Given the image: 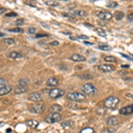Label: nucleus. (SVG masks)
<instances>
[{"mask_svg":"<svg viewBox=\"0 0 133 133\" xmlns=\"http://www.w3.org/2000/svg\"><path fill=\"white\" fill-rule=\"evenodd\" d=\"M120 103V100L117 97L115 96H111L108 97L104 100V105L106 107L110 109H115Z\"/></svg>","mask_w":133,"mask_h":133,"instance_id":"1","label":"nucleus"},{"mask_svg":"<svg viewBox=\"0 0 133 133\" xmlns=\"http://www.w3.org/2000/svg\"><path fill=\"white\" fill-rule=\"evenodd\" d=\"M82 91L84 92V95L87 96H93L97 93V89L92 84H85L83 85Z\"/></svg>","mask_w":133,"mask_h":133,"instance_id":"2","label":"nucleus"},{"mask_svg":"<svg viewBox=\"0 0 133 133\" xmlns=\"http://www.w3.org/2000/svg\"><path fill=\"white\" fill-rule=\"evenodd\" d=\"M66 98H68L69 100L76 101V102H82V101L85 100V95H84L83 93H80V92L68 93V94L66 95Z\"/></svg>","mask_w":133,"mask_h":133,"instance_id":"3","label":"nucleus"},{"mask_svg":"<svg viewBox=\"0 0 133 133\" xmlns=\"http://www.w3.org/2000/svg\"><path fill=\"white\" fill-rule=\"evenodd\" d=\"M45 110V105L43 104H35L28 107V111L33 114H41Z\"/></svg>","mask_w":133,"mask_h":133,"instance_id":"4","label":"nucleus"},{"mask_svg":"<svg viewBox=\"0 0 133 133\" xmlns=\"http://www.w3.org/2000/svg\"><path fill=\"white\" fill-rule=\"evenodd\" d=\"M61 120V115L60 113L51 114L45 117V122L48 123H54V122H60Z\"/></svg>","mask_w":133,"mask_h":133,"instance_id":"5","label":"nucleus"},{"mask_svg":"<svg viewBox=\"0 0 133 133\" xmlns=\"http://www.w3.org/2000/svg\"><path fill=\"white\" fill-rule=\"evenodd\" d=\"M64 93H65V91L63 90H61V89L54 88L51 91H50L49 96H50V98H51V99H58V98H61L63 96Z\"/></svg>","mask_w":133,"mask_h":133,"instance_id":"6","label":"nucleus"},{"mask_svg":"<svg viewBox=\"0 0 133 133\" xmlns=\"http://www.w3.org/2000/svg\"><path fill=\"white\" fill-rule=\"evenodd\" d=\"M28 99L31 101H34V102H39V101L43 100V94L38 91H34V92H31L28 95Z\"/></svg>","mask_w":133,"mask_h":133,"instance_id":"7","label":"nucleus"},{"mask_svg":"<svg viewBox=\"0 0 133 133\" xmlns=\"http://www.w3.org/2000/svg\"><path fill=\"white\" fill-rule=\"evenodd\" d=\"M98 68L104 73H110V72H113L115 70V66L107 65V64H101V65H99L98 66Z\"/></svg>","mask_w":133,"mask_h":133,"instance_id":"8","label":"nucleus"},{"mask_svg":"<svg viewBox=\"0 0 133 133\" xmlns=\"http://www.w3.org/2000/svg\"><path fill=\"white\" fill-rule=\"evenodd\" d=\"M98 17L100 19V20H109L112 19L113 15H112L111 12H109L107 11H101L98 13Z\"/></svg>","mask_w":133,"mask_h":133,"instance_id":"9","label":"nucleus"},{"mask_svg":"<svg viewBox=\"0 0 133 133\" xmlns=\"http://www.w3.org/2000/svg\"><path fill=\"white\" fill-rule=\"evenodd\" d=\"M106 122L108 126H116L120 123V120L117 116H111V117L107 118Z\"/></svg>","mask_w":133,"mask_h":133,"instance_id":"10","label":"nucleus"},{"mask_svg":"<svg viewBox=\"0 0 133 133\" xmlns=\"http://www.w3.org/2000/svg\"><path fill=\"white\" fill-rule=\"evenodd\" d=\"M120 114L122 115H130L133 114V105L127 106L120 109Z\"/></svg>","mask_w":133,"mask_h":133,"instance_id":"11","label":"nucleus"},{"mask_svg":"<svg viewBox=\"0 0 133 133\" xmlns=\"http://www.w3.org/2000/svg\"><path fill=\"white\" fill-rule=\"evenodd\" d=\"M59 84V80L56 77H50L46 81V85L48 87H55Z\"/></svg>","mask_w":133,"mask_h":133,"instance_id":"12","label":"nucleus"},{"mask_svg":"<svg viewBox=\"0 0 133 133\" xmlns=\"http://www.w3.org/2000/svg\"><path fill=\"white\" fill-rule=\"evenodd\" d=\"M12 90L11 85H7L6 84L5 87H3L2 89H0V96H4V95H6L7 93H9L10 91Z\"/></svg>","mask_w":133,"mask_h":133,"instance_id":"13","label":"nucleus"},{"mask_svg":"<svg viewBox=\"0 0 133 133\" xmlns=\"http://www.w3.org/2000/svg\"><path fill=\"white\" fill-rule=\"evenodd\" d=\"M26 124L31 129H36L37 126L39 125V122H37L36 120L31 119V120H28V121L26 122Z\"/></svg>","mask_w":133,"mask_h":133,"instance_id":"14","label":"nucleus"},{"mask_svg":"<svg viewBox=\"0 0 133 133\" xmlns=\"http://www.w3.org/2000/svg\"><path fill=\"white\" fill-rule=\"evenodd\" d=\"M70 59H71L73 61H77V62L85 61V58L84 57V56H82L80 54H77V53H76V54H73Z\"/></svg>","mask_w":133,"mask_h":133,"instance_id":"15","label":"nucleus"},{"mask_svg":"<svg viewBox=\"0 0 133 133\" xmlns=\"http://www.w3.org/2000/svg\"><path fill=\"white\" fill-rule=\"evenodd\" d=\"M61 110H62V107L60 105H57V104H55V105H53L51 107H50V112H51V114L60 113Z\"/></svg>","mask_w":133,"mask_h":133,"instance_id":"16","label":"nucleus"},{"mask_svg":"<svg viewBox=\"0 0 133 133\" xmlns=\"http://www.w3.org/2000/svg\"><path fill=\"white\" fill-rule=\"evenodd\" d=\"M8 57L10 58V59H13V60H16V59H20V58L22 57L21 53H18V51H11V53L8 54Z\"/></svg>","mask_w":133,"mask_h":133,"instance_id":"17","label":"nucleus"},{"mask_svg":"<svg viewBox=\"0 0 133 133\" xmlns=\"http://www.w3.org/2000/svg\"><path fill=\"white\" fill-rule=\"evenodd\" d=\"M61 126L64 129H69V128H71L74 126V121H72V120H68V121L62 122Z\"/></svg>","mask_w":133,"mask_h":133,"instance_id":"18","label":"nucleus"},{"mask_svg":"<svg viewBox=\"0 0 133 133\" xmlns=\"http://www.w3.org/2000/svg\"><path fill=\"white\" fill-rule=\"evenodd\" d=\"M28 91L27 87H23V86H17L15 89H14V92L16 94H20V93H24Z\"/></svg>","mask_w":133,"mask_h":133,"instance_id":"19","label":"nucleus"},{"mask_svg":"<svg viewBox=\"0 0 133 133\" xmlns=\"http://www.w3.org/2000/svg\"><path fill=\"white\" fill-rule=\"evenodd\" d=\"M19 84V86H23V87H26L27 85L29 84V80L28 78H22V79H20L18 82Z\"/></svg>","mask_w":133,"mask_h":133,"instance_id":"20","label":"nucleus"},{"mask_svg":"<svg viewBox=\"0 0 133 133\" xmlns=\"http://www.w3.org/2000/svg\"><path fill=\"white\" fill-rule=\"evenodd\" d=\"M114 16H115V18L116 19V20H121L124 17V13L122 12H121V11H117V12H115V15H114Z\"/></svg>","mask_w":133,"mask_h":133,"instance_id":"21","label":"nucleus"},{"mask_svg":"<svg viewBox=\"0 0 133 133\" xmlns=\"http://www.w3.org/2000/svg\"><path fill=\"white\" fill-rule=\"evenodd\" d=\"M74 14H76V16H80V17H86L87 16L86 12L83 11V10H77V11H75Z\"/></svg>","mask_w":133,"mask_h":133,"instance_id":"22","label":"nucleus"},{"mask_svg":"<svg viewBox=\"0 0 133 133\" xmlns=\"http://www.w3.org/2000/svg\"><path fill=\"white\" fill-rule=\"evenodd\" d=\"M98 48L99 50H101V51H110V50L112 49L111 46L107 45H99V46H98Z\"/></svg>","mask_w":133,"mask_h":133,"instance_id":"23","label":"nucleus"},{"mask_svg":"<svg viewBox=\"0 0 133 133\" xmlns=\"http://www.w3.org/2000/svg\"><path fill=\"white\" fill-rule=\"evenodd\" d=\"M3 43H6V45H14V43H15V41H14V39H12V38H4Z\"/></svg>","mask_w":133,"mask_h":133,"instance_id":"24","label":"nucleus"},{"mask_svg":"<svg viewBox=\"0 0 133 133\" xmlns=\"http://www.w3.org/2000/svg\"><path fill=\"white\" fill-rule=\"evenodd\" d=\"M45 5L51 6V7H56V6H58L60 5L57 1H45Z\"/></svg>","mask_w":133,"mask_h":133,"instance_id":"25","label":"nucleus"},{"mask_svg":"<svg viewBox=\"0 0 133 133\" xmlns=\"http://www.w3.org/2000/svg\"><path fill=\"white\" fill-rule=\"evenodd\" d=\"M104 61L107 62H116V59L114 56H106L104 58Z\"/></svg>","mask_w":133,"mask_h":133,"instance_id":"26","label":"nucleus"},{"mask_svg":"<svg viewBox=\"0 0 133 133\" xmlns=\"http://www.w3.org/2000/svg\"><path fill=\"white\" fill-rule=\"evenodd\" d=\"M96 32L100 36H103V37H106L107 36V32H106L105 30L102 29V28H97L96 29Z\"/></svg>","mask_w":133,"mask_h":133,"instance_id":"27","label":"nucleus"},{"mask_svg":"<svg viewBox=\"0 0 133 133\" xmlns=\"http://www.w3.org/2000/svg\"><path fill=\"white\" fill-rule=\"evenodd\" d=\"M116 130L114 128H106L102 130V133H115Z\"/></svg>","mask_w":133,"mask_h":133,"instance_id":"28","label":"nucleus"},{"mask_svg":"<svg viewBox=\"0 0 133 133\" xmlns=\"http://www.w3.org/2000/svg\"><path fill=\"white\" fill-rule=\"evenodd\" d=\"M10 32H13V33H22L23 29L20 28H10L9 29Z\"/></svg>","mask_w":133,"mask_h":133,"instance_id":"29","label":"nucleus"},{"mask_svg":"<svg viewBox=\"0 0 133 133\" xmlns=\"http://www.w3.org/2000/svg\"><path fill=\"white\" fill-rule=\"evenodd\" d=\"M93 132H94V130L91 128H84L80 131V133H93Z\"/></svg>","mask_w":133,"mask_h":133,"instance_id":"30","label":"nucleus"},{"mask_svg":"<svg viewBox=\"0 0 133 133\" xmlns=\"http://www.w3.org/2000/svg\"><path fill=\"white\" fill-rule=\"evenodd\" d=\"M117 5H118V4L116 3V2H109V3L107 5V6L108 8H115V7H116Z\"/></svg>","mask_w":133,"mask_h":133,"instance_id":"31","label":"nucleus"},{"mask_svg":"<svg viewBox=\"0 0 133 133\" xmlns=\"http://www.w3.org/2000/svg\"><path fill=\"white\" fill-rule=\"evenodd\" d=\"M15 24L17 25V26H21V25L24 24V19H19L15 21Z\"/></svg>","mask_w":133,"mask_h":133,"instance_id":"32","label":"nucleus"},{"mask_svg":"<svg viewBox=\"0 0 133 133\" xmlns=\"http://www.w3.org/2000/svg\"><path fill=\"white\" fill-rule=\"evenodd\" d=\"M28 34H31V35H33V34H36V28H28Z\"/></svg>","mask_w":133,"mask_h":133,"instance_id":"33","label":"nucleus"},{"mask_svg":"<svg viewBox=\"0 0 133 133\" xmlns=\"http://www.w3.org/2000/svg\"><path fill=\"white\" fill-rule=\"evenodd\" d=\"M6 85V81L3 78H0V89H2L3 87H5Z\"/></svg>","mask_w":133,"mask_h":133,"instance_id":"34","label":"nucleus"},{"mask_svg":"<svg viewBox=\"0 0 133 133\" xmlns=\"http://www.w3.org/2000/svg\"><path fill=\"white\" fill-rule=\"evenodd\" d=\"M16 16H18L16 12H9V13L6 14V17H16Z\"/></svg>","mask_w":133,"mask_h":133,"instance_id":"35","label":"nucleus"},{"mask_svg":"<svg viewBox=\"0 0 133 133\" xmlns=\"http://www.w3.org/2000/svg\"><path fill=\"white\" fill-rule=\"evenodd\" d=\"M48 35H45V34H36V38H40V37H47Z\"/></svg>","mask_w":133,"mask_h":133,"instance_id":"36","label":"nucleus"},{"mask_svg":"<svg viewBox=\"0 0 133 133\" xmlns=\"http://www.w3.org/2000/svg\"><path fill=\"white\" fill-rule=\"evenodd\" d=\"M59 45L60 43L58 42V41H53V42L50 43V45H51V46H58Z\"/></svg>","mask_w":133,"mask_h":133,"instance_id":"37","label":"nucleus"},{"mask_svg":"<svg viewBox=\"0 0 133 133\" xmlns=\"http://www.w3.org/2000/svg\"><path fill=\"white\" fill-rule=\"evenodd\" d=\"M77 38H79V39H84V40H88L89 36H77Z\"/></svg>","mask_w":133,"mask_h":133,"instance_id":"38","label":"nucleus"},{"mask_svg":"<svg viewBox=\"0 0 133 133\" xmlns=\"http://www.w3.org/2000/svg\"><path fill=\"white\" fill-rule=\"evenodd\" d=\"M5 12H6V9H5V8H4V7H1V8H0V15H1V14H3V13H5Z\"/></svg>","mask_w":133,"mask_h":133,"instance_id":"39","label":"nucleus"},{"mask_svg":"<svg viewBox=\"0 0 133 133\" xmlns=\"http://www.w3.org/2000/svg\"><path fill=\"white\" fill-rule=\"evenodd\" d=\"M128 20L133 21V13H130V15H128Z\"/></svg>","mask_w":133,"mask_h":133,"instance_id":"40","label":"nucleus"},{"mask_svg":"<svg viewBox=\"0 0 133 133\" xmlns=\"http://www.w3.org/2000/svg\"><path fill=\"white\" fill-rule=\"evenodd\" d=\"M68 107H69V108L71 107H73L72 108H78V107H77V106H76V105H68Z\"/></svg>","mask_w":133,"mask_h":133,"instance_id":"41","label":"nucleus"},{"mask_svg":"<svg viewBox=\"0 0 133 133\" xmlns=\"http://www.w3.org/2000/svg\"><path fill=\"white\" fill-rule=\"evenodd\" d=\"M84 45H93V43H89V42H86V41H84Z\"/></svg>","mask_w":133,"mask_h":133,"instance_id":"42","label":"nucleus"},{"mask_svg":"<svg viewBox=\"0 0 133 133\" xmlns=\"http://www.w3.org/2000/svg\"><path fill=\"white\" fill-rule=\"evenodd\" d=\"M41 25H42V26H43V27H45V28H49V26H47V25H46V24H45L43 22H42V23H41Z\"/></svg>","mask_w":133,"mask_h":133,"instance_id":"43","label":"nucleus"},{"mask_svg":"<svg viewBox=\"0 0 133 133\" xmlns=\"http://www.w3.org/2000/svg\"><path fill=\"white\" fill-rule=\"evenodd\" d=\"M4 36H5V34H4V33H2V32H0V37H2Z\"/></svg>","mask_w":133,"mask_h":133,"instance_id":"44","label":"nucleus"},{"mask_svg":"<svg viewBox=\"0 0 133 133\" xmlns=\"http://www.w3.org/2000/svg\"><path fill=\"white\" fill-rule=\"evenodd\" d=\"M63 34H66V35H71V33H68V32H62Z\"/></svg>","mask_w":133,"mask_h":133,"instance_id":"45","label":"nucleus"},{"mask_svg":"<svg viewBox=\"0 0 133 133\" xmlns=\"http://www.w3.org/2000/svg\"><path fill=\"white\" fill-rule=\"evenodd\" d=\"M6 132H7V133L11 132V129H8V130H6Z\"/></svg>","mask_w":133,"mask_h":133,"instance_id":"46","label":"nucleus"},{"mask_svg":"<svg viewBox=\"0 0 133 133\" xmlns=\"http://www.w3.org/2000/svg\"><path fill=\"white\" fill-rule=\"evenodd\" d=\"M4 124H5V123H1V124H0V126H3Z\"/></svg>","mask_w":133,"mask_h":133,"instance_id":"47","label":"nucleus"},{"mask_svg":"<svg viewBox=\"0 0 133 133\" xmlns=\"http://www.w3.org/2000/svg\"><path fill=\"white\" fill-rule=\"evenodd\" d=\"M131 57H132V58H131V61H133V55H131Z\"/></svg>","mask_w":133,"mask_h":133,"instance_id":"48","label":"nucleus"},{"mask_svg":"<svg viewBox=\"0 0 133 133\" xmlns=\"http://www.w3.org/2000/svg\"><path fill=\"white\" fill-rule=\"evenodd\" d=\"M131 127L133 128V122H132V123H131Z\"/></svg>","mask_w":133,"mask_h":133,"instance_id":"49","label":"nucleus"}]
</instances>
